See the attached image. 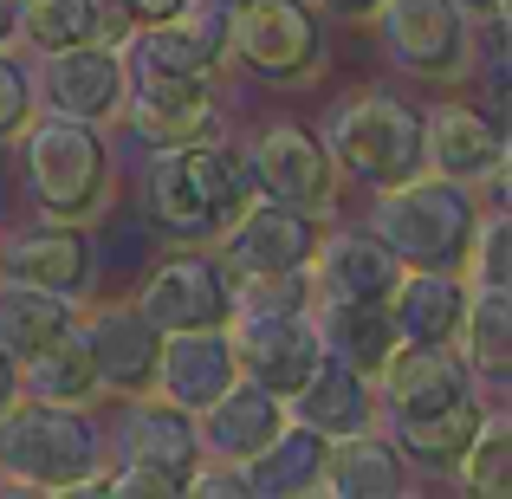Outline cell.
<instances>
[{
  "label": "cell",
  "mask_w": 512,
  "mask_h": 499,
  "mask_svg": "<svg viewBox=\"0 0 512 499\" xmlns=\"http://www.w3.org/2000/svg\"><path fill=\"white\" fill-rule=\"evenodd\" d=\"M247 195H253V163L227 137L156 150L150 175H143V208H150V221L175 240L227 234V221L247 208Z\"/></svg>",
  "instance_id": "1"
},
{
  "label": "cell",
  "mask_w": 512,
  "mask_h": 499,
  "mask_svg": "<svg viewBox=\"0 0 512 499\" xmlns=\"http://www.w3.org/2000/svg\"><path fill=\"white\" fill-rule=\"evenodd\" d=\"M474 188L448 175H409L389 182L370 208V234L402 260V273H461L474 240Z\"/></svg>",
  "instance_id": "2"
},
{
  "label": "cell",
  "mask_w": 512,
  "mask_h": 499,
  "mask_svg": "<svg viewBox=\"0 0 512 499\" xmlns=\"http://www.w3.org/2000/svg\"><path fill=\"white\" fill-rule=\"evenodd\" d=\"M20 175L33 188V201L52 214V221H91L104 214V195H111V156H104L98 124H78V117L46 111L39 124H20Z\"/></svg>",
  "instance_id": "3"
},
{
  "label": "cell",
  "mask_w": 512,
  "mask_h": 499,
  "mask_svg": "<svg viewBox=\"0 0 512 499\" xmlns=\"http://www.w3.org/2000/svg\"><path fill=\"white\" fill-rule=\"evenodd\" d=\"M98 428L65 402H20L0 409V474L20 487H98Z\"/></svg>",
  "instance_id": "4"
},
{
  "label": "cell",
  "mask_w": 512,
  "mask_h": 499,
  "mask_svg": "<svg viewBox=\"0 0 512 499\" xmlns=\"http://www.w3.org/2000/svg\"><path fill=\"white\" fill-rule=\"evenodd\" d=\"M325 156L344 175L370 182V188L409 182V175H422V117H415L402 98H389V91L344 98L338 111H331Z\"/></svg>",
  "instance_id": "5"
},
{
  "label": "cell",
  "mask_w": 512,
  "mask_h": 499,
  "mask_svg": "<svg viewBox=\"0 0 512 499\" xmlns=\"http://www.w3.org/2000/svg\"><path fill=\"white\" fill-rule=\"evenodd\" d=\"M221 20H227V52L253 78L305 85L325 65V33L299 0H234V7H221Z\"/></svg>",
  "instance_id": "6"
},
{
  "label": "cell",
  "mask_w": 512,
  "mask_h": 499,
  "mask_svg": "<svg viewBox=\"0 0 512 499\" xmlns=\"http://www.w3.org/2000/svg\"><path fill=\"white\" fill-rule=\"evenodd\" d=\"M383 52L409 78L454 85L474 59V33L454 0H383Z\"/></svg>",
  "instance_id": "7"
},
{
  "label": "cell",
  "mask_w": 512,
  "mask_h": 499,
  "mask_svg": "<svg viewBox=\"0 0 512 499\" xmlns=\"http://www.w3.org/2000/svg\"><path fill=\"white\" fill-rule=\"evenodd\" d=\"M214 78L195 72H156V65H124V104L130 124L150 150H175V143L221 137V111H214Z\"/></svg>",
  "instance_id": "8"
},
{
  "label": "cell",
  "mask_w": 512,
  "mask_h": 499,
  "mask_svg": "<svg viewBox=\"0 0 512 499\" xmlns=\"http://www.w3.org/2000/svg\"><path fill=\"white\" fill-rule=\"evenodd\" d=\"M137 312L156 331H201V325H227L234 312V273L208 253H175L163 260L137 292Z\"/></svg>",
  "instance_id": "9"
},
{
  "label": "cell",
  "mask_w": 512,
  "mask_h": 499,
  "mask_svg": "<svg viewBox=\"0 0 512 499\" xmlns=\"http://www.w3.org/2000/svg\"><path fill=\"white\" fill-rule=\"evenodd\" d=\"M26 85L46 98V111L78 124H111L124 111V52L117 46H65L39 52V72Z\"/></svg>",
  "instance_id": "10"
},
{
  "label": "cell",
  "mask_w": 512,
  "mask_h": 499,
  "mask_svg": "<svg viewBox=\"0 0 512 499\" xmlns=\"http://www.w3.org/2000/svg\"><path fill=\"white\" fill-rule=\"evenodd\" d=\"M247 163H253L266 195L286 201V208H299V214H312V221L331 214V201H338V163H331L325 143H318L312 130H299V124L260 130L253 150H247Z\"/></svg>",
  "instance_id": "11"
},
{
  "label": "cell",
  "mask_w": 512,
  "mask_h": 499,
  "mask_svg": "<svg viewBox=\"0 0 512 499\" xmlns=\"http://www.w3.org/2000/svg\"><path fill=\"white\" fill-rule=\"evenodd\" d=\"M227 344H234V370L247 383L273 389V396H292L305 383V370L325 357L305 312H240V331Z\"/></svg>",
  "instance_id": "12"
},
{
  "label": "cell",
  "mask_w": 512,
  "mask_h": 499,
  "mask_svg": "<svg viewBox=\"0 0 512 499\" xmlns=\"http://www.w3.org/2000/svg\"><path fill=\"white\" fill-rule=\"evenodd\" d=\"M376 376H383L389 422H422V415H441L461 396H474V376L461 357H448V344H396Z\"/></svg>",
  "instance_id": "13"
},
{
  "label": "cell",
  "mask_w": 512,
  "mask_h": 499,
  "mask_svg": "<svg viewBox=\"0 0 512 499\" xmlns=\"http://www.w3.org/2000/svg\"><path fill=\"white\" fill-rule=\"evenodd\" d=\"M318 253V227L312 214L286 208V201H273V208H240L234 221H227V273H305Z\"/></svg>",
  "instance_id": "14"
},
{
  "label": "cell",
  "mask_w": 512,
  "mask_h": 499,
  "mask_svg": "<svg viewBox=\"0 0 512 499\" xmlns=\"http://www.w3.org/2000/svg\"><path fill=\"white\" fill-rule=\"evenodd\" d=\"M85 357L98 370V389H117V396H143L156 383V350H163V331L137 312V305H98L85 318Z\"/></svg>",
  "instance_id": "15"
},
{
  "label": "cell",
  "mask_w": 512,
  "mask_h": 499,
  "mask_svg": "<svg viewBox=\"0 0 512 499\" xmlns=\"http://www.w3.org/2000/svg\"><path fill=\"white\" fill-rule=\"evenodd\" d=\"M124 467L150 474L163 493H188V474L201 467L195 415L175 409V402H137L124 415Z\"/></svg>",
  "instance_id": "16"
},
{
  "label": "cell",
  "mask_w": 512,
  "mask_h": 499,
  "mask_svg": "<svg viewBox=\"0 0 512 499\" xmlns=\"http://www.w3.org/2000/svg\"><path fill=\"white\" fill-rule=\"evenodd\" d=\"M137 20L124 0H13V39L33 52H65V46H124Z\"/></svg>",
  "instance_id": "17"
},
{
  "label": "cell",
  "mask_w": 512,
  "mask_h": 499,
  "mask_svg": "<svg viewBox=\"0 0 512 499\" xmlns=\"http://www.w3.org/2000/svg\"><path fill=\"white\" fill-rule=\"evenodd\" d=\"M234 344H227L221 325H201V331H163V350H156V389L175 409H208L227 383H234Z\"/></svg>",
  "instance_id": "18"
},
{
  "label": "cell",
  "mask_w": 512,
  "mask_h": 499,
  "mask_svg": "<svg viewBox=\"0 0 512 499\" xmlns=\"http://www.w3.org/2000/svg\"><path fill=\"white\" fill-rule=\"evenodd\" d=\"M422 163H435V175H448V182L474 188L506 169V137L474 104H441L435 117H422Z\"/></svg>",
  "instance_id": "19"
},
{
  "label": "cell",
  "mask_w": 512,
  "mask_h": 499,
  "mask_svg": "<svg viewBox=\"0 0 512 499\" xmlns=\"http://www.w3.org/2000/svg\"><path fill=\"white\" fill-rule=\"evenodd\" d=\"M201 415V454H208V461H247V454H260L266 441L279 435V428H286V409H279V396L273 389H260V383H227L221 396L208 402V409H195Z\"/></svg>",
  "instance_id": "20"
},
{
  "label": "cell",
  "mask_w": 512,
  "mask_h": 499,
  "mask_svg": "<svg viewBox=\"0 0 512 499\" xmlns=\"http://www.w3.org/2000/svg\"><path fill=\"white\" fill-rule=\"evenodd\" d=\"M292 422H305L312 435L325 441H344V435H363L376 422V396H370V376H357L350 363L338 357H318L305 370V383L292 389Z\"/></svg>",
  "instance_id": "21"
},
{
  "label": "cell",
  "mask_w": 512,
  "mask_h": 499,
  "mask_svg": "<svg viewBox=\"0 0 512 499\" xmlns=\"http://www.w3.org/2000/svg\"><path fill=\"white\" fill-rule=\"evenodd\" d=\"M402 279V260L376 234H331L312 253V292L325 299H389Z\"/></svg>",
  "instance_id": "22"
},
{
  "label": "cell",
  "mask_w": 512,
  "mask_h": 499,
  "mask_svg": "<svg viewBox=\"0 0 512 499\" xmlns=\"http://www.w3.org/2000/svg\"><path fill=\"white\" fill-rule=\"evenodd\" d=\"M383 305H389V325H396V344H454L467 318V279L402 273Z\"/></svg>",
  "instance_id": "23"
},
{
  "label": "cell",
  "mask_w": 512,
  "mask_h": 499,
  "mask_svg": "<svg viewBox=\"0 0 512 499\" xmlns=\"http://www.w3.org/2000/svg\"><path fill=\"white\" fill-rule=\"evenodd\" d=\"M312 331H318V344H325V357L350 363L357 376H376L383 357L396 350V325H389L383 299H325Z\"/></svg>",
  "instance_id": "24"
},
{
  "label": "cell",
  "mask_w": 512,
  "mask_h": 499,
  "mask_svg": "<svg viewBox=\"0 0 512 499\" xmlns=\"http://www.w3.org/2000/svg\"><path fill=\"white\" fill-rule=\"evenodd\" d=\"M85 273H91V247H85V234H72V221L13 234L0 247V279H26V286H46V292H78Z\"/></svg>",
  "instance_id": "25"
},
{
  "label": "cell",
  "mask_w": 512,
  "mask_h": 499,
  "mask_svg": "<svg viewBox=\"0 0 512 499\" xmlns=\"http://www.w3.org/2000/svg\"><path fill=\"white\" fill-rule=\"evenodd\" d=\"M318 487L344 493V499H396L402 487H409V461H402L396 441L383 435H344L338 448L325 454V474H318Z\"/></svg>",
  "instance_id": "26"
},
{
  "label": "cell",
  "mask_w": 512,
  "mask_h": 499,
  "mask_svg": "<svg viewBox=\"0 0 512 499\" xmlns=\"http://www.w3.org/2000/svg\"><path fill=\"white\" fill-rule=\"evenodd\" d=\"M72 331V292H46L26 279H0V350L13 363H26L33 350H46L52 337Z\"/></svg>",
  "instance_id": "27"
},
{
  "label": "cell",
  "mask_w": 512,
  "mask_h": 499,
  "mask_svg": "<svg viewBox=\"0 0 512 499\" xmlns=\"http://www.w3.org/2000/svg\"><path fill=\"white\" fill-rule=\"evenodd\" d=\"M461 363L467 376L500 389L512 376V286H467V318H461Z\"/></svg>",
  "instance_id": "28"
},
{
  "label": "cell",
  "mask_w": 512,
  "mask_h": 499,
  "mask_svg": "<svg viewBox=\"0 0 512 499\" xmlns=\"http://www.w3.org/2000/svg\"><path fill=\"white\" fill-rule=\"evenodd\" d=\"M240 474H247V493H305V487H318V474H325V435H312L305 422L279 428L260 454L240 461Z\"/></svg>",
  "instance_id": "29"
},
{
  "label": "cell",
  "mask_w": 512,
  "mask_h": 499,
  "mask_svg": "<svg viewBox=\"0 0 512 499\" xmlns=\"http://www.w3.org/2000/svg\"><path fill=\"white\" fill-rule=\"evenodd\" d=\"M20 376H26V396L65 402V409H78V402L98 396V370H91L85 337H78V331H65V337H52L46 350H33V357L20 363Z\"/></svg>",
  "instance_id": "30"
},
{
  "label": "cell",
  "mask_w": 512,
  "mask_h": 499,
  "mask_svg": "<svg viewBox=\"0 0 512 499\" xmlns=\"http://www.w3.org/2000/svg\"><path fill=\"white\" fill-rule=\"evenodd\" d=\"M480 402L474 396H461L454 409H441V415H422V422H396V448H409L422 467H441V474H454V461L467 454V441H474V428H480Z\"/></svg>",
  "instance_id": "31"
},
{
  "label": "cell",
  "mask_w": 512,
  "mask_h": 499,
  "mask_svg": "<svg viewBox=\"0 0 512 499\" xmlns=\"http://www.w3.org/2000/svg\"><path fill=\"white\" fill-rule=\"evenodd\" d=\"M454 474L480 499H512V422L506 415H480V428L467 441V454L454 461Z\"/></svg>",
  "instance_id": "32"
},
{
  "label": "cell",
  "mask_w": 512,
  "mask_h": 499,
  "mask_svg": "<svg viewBox=\"0 0 512 499\" xmlns=\"http://www.w3.org/2000/svg\"><path fill=\"white\" fill-rule=\"evenodd\" d=\"M240 312H312V266L305 273H234Z\"/></svg>",
  "instance_id": "33"
},
{
  "label": "cell",
  "mask_w": 512,
  "mask_h": 499,
  "mask_svg": "<svg viewBox=\"0 0 512 499\" xmlns=\"http://www.w3.org/2000/svg\"><path fill=\"white\" fill-rule=\"evenodd\" d=\"M461 279H467V286H512V221H506V214L474 221V240H467Z\"/></svg>",
  "instance_id": "34"
},
{
  "label": "cell",
  "mask_w": 512,
  "mask_h": 499,
  "mask_svg": "<svg viewBox=\"0 0 512 499\" xmlns=\"http://www.w3.org/2000/svg\"><path fill=\"white\" fill-rule=\"evenodd\" d=\"M26 111H33V85H26V72L7 59V52H0V143L20 137Z\"/></svg>",
  "instance_id": "35"
},
{
  "label": "cell",
  "mask_w": 512,
  "mask_h": 499,
  "mask_svg": "<svg viewBox=\"0 0 512 499\" xmlns=\"http://www.w3.org/2000/svg\"><path fill=\"white\" fill-rule=\"evenodd\" d=\"M182 7H188V0H124V13H130L137 26H150V20H169V13H182Z\"/></svg>",
  "instance_id": "36"
},
{
  "label": "cell",
  "mask_w": 512,
  "mask_h": 499,
  "mask_svg": "<svg viewBox=\"0 0 512 499\" xmlns=\"http://www.w3.org/2000/svg\"><path fill=\"white\" fill-rule=\"evenodd\" d=\"M13 396H20V363H13L7 350H0V409H7Z\"/></svg>",
  "instance_id": "37"
},
{
  "label": "cell",
  "mask_w": 512,
  "mask_h": 499,
  "mask_svg": "<svg viewBox=\"0 0 512 499\" xmlns=\"http://www.w3.org/2000/svg\"><path fill=\"white\" fill-rule=\"evenodd\" d=\"M454 7H461V13H480V20H487V13H506V0H454Z\"/></svg>",
  "instance_id": "38"
},
{
  "label": "cell",
  "mask_w": 512,
  "mask_h": 499,
  "mask_svg": "<svg viewBox=\"0 0 512 499\" xmlns=\"http://www.w3.org/2000/svg\"><path fill=\"white\" fill-rule=\"evenodd\" d=\"M318 7H331V13H370L376 0H318Z\"/></svg>",
  "instance_id": "39"
},
{
  "label": "cell",
  "mask_w": 512,
  "mask_h": 499,
  "mask_svg": "<svg viewBox=\"0 0 512 499\" xmlns=\"http://www.w3.org/2000/svg\"><path fill=\"white\" fill-rule=\"evenodd\" d=\"M13 39V0H0V46Z\"/></svg>",
  "instance_id": "40"
}]
</instances>
